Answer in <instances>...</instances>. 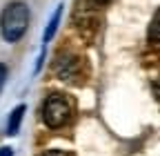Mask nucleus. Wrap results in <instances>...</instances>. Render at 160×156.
Returning a JSON list of instances; mask_svg holds the SVG:
<instances>
[{
	"label": "nucleus",
	"mask_w": 160,
	"mask_h": 156,
	"mask_svg": "<svg viewBox=\"0 0 160 156\" xmlns=\"http://www.w3.org/2000/svg\"><path fill=\"white\" fill-rule=\"evenodd\" d=\"M29 27V7L25 3H11L0 16V31L7 43H18Z\"/></svg>",
	"instance_id": "nucleus-1"
},
{
	"label": "nucleus",
	"mask_w": 160,
	"mask_h": 156,
	"mask_svg": "<svg viewBox=\"0 0 160 156\" xmlns=\"http://www.w3.org/2000/svg\"><path fill=\"white\" fill-rule=\"evenodd\" d=\"M73 105L65 94H49L42 103V121L47 127L58 129L71 121Z\"/></svg>",
	"instance_id": "nucleus-2"
},
{
	"label": "nucleus",
	"mask_w": 160,
	"mask_h": 156,
	"mask_svg": "<svg viewBox=\"0 0 160 156\" xmlns=\"http://www.w3.org/2000/svg\"><path fill=\"white\" fill-rule=\"evenodd\" d=\"M53 74L60 78V81H76L80 78L82 74V63H80V58L69 54V51H62L56 56L53 60Z\"/></svg>",
	"instance_id": "nucleus-3"
},
{
	"label": "nucleus",
	"mask_w": 160,
	"mask_h": 156,
	"mask_svg": "<svg viewBox=\"0 0 160 156\" xmlns=\"http://www.w3.org/2000/svg\"><path fill=\"white\" fill-rule=\"evenodd\" d=\"M22 116H25V105H18L13 112H11V116H9V123H7V134H18V129H20V123H22Z\"/></svg>",
	"instance_id": "nucleus-4"
},
{
	"label": "nucleus",
	"mask_w": 160,
	"mask_h": 156,
	"mask_svg": "<svg viewBox=\"0 0 160 156\" xmlns=\"http://www.w3.org/2000/svg\"><path fill=\"white\" fill-rule=\"evenodd\" d=\"M60 16H62V5L56 7V11H53V16H51V20H49V25H47V29H45V36H42L45 43H49L51 38L56 36V29H58V23H60Z\"/></svg>",
	"instance_id": "nucleus-5"
},
{
	"label": "nucleus",
	"mask_w": 160,
	"mask_h": 156,
	"mask_svg": "<svg viewBox=\"0 0 160 156\" xmlns=\"http://www.w3.org/2000/svg\"><path fill=\"white\" fill-rule=\"evenodd\" d=\"M149 38L153 43H160V9L156 11V16L151 18V25H149Z\"/></svg>",
	"instance_id": "nucleus-6"
},
{
	"label": "nucleus",
	"mask_w": 160,
	"mask_h": 156,
	"mask_svg": "<svg viewBox=\"0 0 160 156\" xmlns=\"http://www.w3.org/2000/svg\"><path fill=\"white\" fill-rule=\"evenodd\" d=\"M5 81H7V65H5V63H0V89H2Z\"/></svg>",
	"instance_id": "nucleus-7"
},
{
	"label": "nucleus",
	"mask_w": 160,
	"mask_h": 156,
	"mask_svg": "<svg viewBox=\"0 0 160 156\" xmlns=\"http://www.w3.org/2000/svg\"><path fill=\"white\" fill-rule=\"evenodd\" d=\"M42 156H71V154H67V152H62V149H49V152H45Z\"/></svg>",
	"instance_id": "nucleus-8"
},
{
	"label": "nucleus",
	"mask_w": 160,
	"mask_h": 156,
	"mask_svg": "<svg viewBox=\"0 0 160 156\" xmlns=\"http://www.w3.org/2000/svg\"><path fill=\"white\" fill-rule=\"evenodd\" d=\"M0 156H13V152L9 147H2V149H0Z\"/></svg>",
	"instance_id": "nucleus-9"
},
{
	"label": "nucleus",
	"mask_w": 160,
	"mask_h": 156,
	"mask_svg": "<svg viewBox=\"0 0 160 156\" xmlns=\"http://www.w3.org/2000/svg\"><path fill=\"white\" fill-rule=\"evenodd\" d=\"M91 3H93V5H98V7H102V5H109L111 0H91Z\"/></svg>",
	"instance_id": "nucleus-10"
}]
</instances>
